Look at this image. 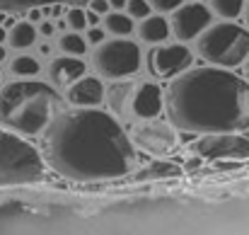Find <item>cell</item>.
I'll use <instances>...</instances> for the list:
<instances>
[{"mask_svg": "<svg viewBox=\"0 0 249 235\" xmlns=\"http://www.w3.org/2000/svg\"><path fill=\"white\" fill-rule=\"evenodd\" d=\"M46 165L66 179H119L141 165L126 126L99 107H66L41 134Z\"/></svg>", "mask_w": 249, "mask_h": 235, "instance_id": "1", "label": "cell"}, {"mask_svg": "<svg viewBox=\"0 0 249 235\" xmlns=\"http://www.w3.org/2000/svg\"><path fill=\"white\" fill-rule=\"evenodd\" d=\"M167 119L184 134L249 131V80L230 68H186L165 87Z\"/></svg>", "mask_w": 249, "mask_h": 235, "instance_id": "2", "label": "cell"}, {"mask_svg": "<svg viewBox=\"0 0 249 235\" xmlns=\"http://www.w3.org/2000/svg\"><path fill=\"white\" fill-rule=\"evenodd\" d=\"M66 107L68 102L63 92L49 80L10 78L0 85V126L24 138L41 136L53 117Z\"/></svg>", "mask_w": 249, "mask_h": 235, "instance_id": "3", "label": "cell"}, {"mask_svg": "<svg viewBox=\"0 0 249 235\" xmlns=\"http://www.w3.org/2000/svg\"><path fill=\"white\" fill-rule=\"evenodd\" d=\"M104 102L124 126H133L136 121L155 119L165 112V87L155 78L111 80Z\"/></svg>", "mask_w": 249, "mask_h": 235, "instance_id": "4", "label": "cell"}, {"mask_svg": "<svg viewBox=\"0 0 249 235\" xmlns=\"http://www.w3.org/2000/svg\"><path fill=\"white\" fill-rule=\"evenodd\" d=\"M194 54L208 66L242 68L249 59V27L237 20H215L194 39Z\"/></svg>", "mask_w": 249, "mask_h": 235, "instance_id": "5", "label": "cell"}, {"mask_svg": "<svg viewBox=\"0 0 249 235\" xmlns=\"http://www.w3.org/2000/svg\"><path fill=\"white\" fill-rule=\"evenodd\" d=\"M46 160L24 136L0 126V187L34 184L44 179Z\"/></svg>", "mask_w": 249, "mask_h": 235, "instance_id": "6", "label": "cell"}, {"mask_svg": "<svg viewBox=\"0 0 249 235\" xmlns=\"http://www.w3.org/2000/svg\"><path fill=\"white\" fill-rule=\"evenodd\" d=\"M89 71L102 80L133 78L143 71V49L131 37H107L102 44L89 49Z\"/></svg>", "mask_w": 249, "mask_h": 235, "instance_id": "7", "label": "cell"}, {"mask_svg": "<svg viewBox=\"0 0 249 235\" xmlns=\"http://www.w3.org/2000/svg\"><path fill=\"white\" fill-rule=\"evenodd\" d=\"M194 49L184 41H162L143 49V71L148 78L172 80L194 66Z\"/></svg>", "mask_w": 249, "mask_h": 235, "instance_id": "8", "label": "cell"}, {"mask_svg": "<svg viewBox=\"0 0 249 235\" xmlns=\"http://www.w3.org/2000/svg\"><path fill=\"white\" fill-rule=\"evenodd\" d=\"M128 134L138 151L153 157H167L179 148V129L169 119L162 121L160 117H155V119L136 121Z\"/></svg>", "mask_w": 249, "mask_h": 235, "instance_id": "9", "label": "cell"}, {"mask_svg": "<svg viewBox=\"0 0 249 235\" xmlns=\"http://www.w3.org/2000/svg\"><path fill=\"white\" fill-rule=\"evenodd\" d=\"M169 29H172V39L191 44L208 24L215 22L213 10L208 7V2L203 0H184L177 10H172L169 15Z\"/></svg>", "mask_w": 249, "mask_h": 235, "instance_id": "10", "label": "cell"}, {"mask_svg": "<svg viewBox=\"0 0 249 235\" xmlns=\"http://www.w3.org/2000/svg\"><path fill=\"white\" fill-rule=\"evenodd\" d=\"M191 153L203 160H240L249 157V141L240 134H203L194 141Z\"/></svg>", "mask_w": 249, "mask_h": 235, "instance_id": "11", "label": "cell"}, {"mask_svg": "<svg viewBox=\"0 0 249 235\" xmlns=\"http://www.w3.org/2000/svg\"><path fill=\"white\" fill-rule=\"evenodd\" d=\"M87 71H89V63L85 61V56H71V54L58 51L44 63V80H49L56 90L66 92Z\"/></svg>", "mask_w": 249, "mask_h": 235, "instance_id": "12", "label": "cell"}, {"mask_svg": "<svg viewBox=\"0 0 249 235\" xmlns=\"http://www.w3.org/2000/svg\"><path fill=\"white\" fill-rule=\"evenodd\" d=\"M63 97L71 107H102L107 97V85L97 73H85L63 92Z\"/></svg>", "mask_w": 249, "mask_h": 235, "instance_id": "13", "label": "cell"}, {"mask_svg": "<svg viewBox=\"0 0 249 235\" xmlns=\"http://www.w3.org/2000/svg\"><path fill=\"white\" fill-rule=\"evenodd\" d=\"M133 37L141 41V46H153V44H162L172 39V29H169V17L162 12H153L145 20L136 22V32Z\"/></svg>", "mask_w": 249, "mask_h": 235, "instance_id": "14", "label": "cell"}, {"mask_svg": "<svg viewBox=\"0 0 249 235\" xmlns=\"http://www.w3.org/2000/svg\"><path fill=\"white\" fill-rule=\"evenodd\" d=\"M7 76L10 78H39L44 73V63L39 54L29 51H17L15 56L7 59Z\"/></svg>", "mask_w": 249, "mask_h": 235, "instance_id": "15", "label": "cell"}, {"mask_svg": "<svg viewBox=\"0 0 249 235\" xmlns=\"http://www.w3.org/2000/svg\"><path fill=\"white\" fill-rule=\"evenodd\" d=\"M36 41H39V29L27 17L17 20L7 32V46L15 49V51H27V49L36 46Z\"/></svg>", "mask_w": 249, "mask_h": 235, "instance_id": "16", "label": "cell"}, {"mask_svg": "<svg viewBox=\"0 0 249 235\" xmlns=\"http://www.w3.org/2000/svg\"><path fill=\"white\" fill-rule=\"evenodd\" d=\"M102 27L107 29L109 37H133L136 32V20L126 10H109L102 17Z\"/></svg>", "mask_w": 249, "mask_h": 235, "instance_id": "17", "label": "cell"}, {"mask_svg": "<svg viewBox=\"0 0 249 235\" xmlns=\"http://www.w3.org/2000/svg\"><path fill=\"white\" fill-rule=\"evenodd\" d=\"M181 175V167L177 162H169V160H155L150 165H145L143 170L136 167V179L138 182H153V179H172V177H179Z\"/></svg>", "mask_w": 249, "mask_h": 235, "instance_id": "18", "label": "cell"}, {"mask_svg": "<svg viewBox=\"0 0 249 235\" xmlns=\"http://www.w3.org/2000/svg\"><path fill=\"white\" fill-rule=\"evenodd\" d=\"M56 49H58L61 54H71V56H85V54L89 51V44H87V39H85L83 32L63 29V32H58Z\"/></svg>", "mask_w": 249, "mask_h": 235, "instance_id": "19", "label": "cell"}, {"mask_svg": "<svg viewBox=\"0 0 249 235\" xmlns=\"http://www.w3.org/2000/svg\"><path fill=\"white\" fill-rule=\"evenodd\" d=\"M245 2L247 0H208V7L213 10L215 20H240Z\"/></svg>", "mask_w": 249, "mask_h": 235, "instance_id": "20", "label": "cell"}, {"mask_svg": "<svg viewBox=\"0 0 249 235\" xmlns=\"http://www.w3.org/2000/svg\"><path fill=\"white\" fill-rule=\"evenodd\" d=\"M51 2H66V5H73V2H87V0H0V10L10 12V15H27L29 7L34 5H51Z\"/></svg>", "mask_w": 249, "mask_h": 235, "instance_id": "21", "label": "cell"}, {"mask_svg": "<svg viewBox=\"0 0 249 235\" xmlns=\"http://www.w3.org/2000/svg\"><path fill=\"white\" fill-rule=\"evenodd\" d=\"M63 20H66L68 29H73V32H85V29H87V7H85L83 2L68 5L66 12H63Z\"/></svg>", "mask_w": 249, "mask_h": 235, "instance_id": "22", "label": "cell"}, {"mask_svg": "<svg viewBox=\"0 0 249 235\" xmlns=\"http://www.w3.org/2000/svg\"><path fill=\"white\" fill-rule=\"evenodd\" d=\"M126 12H128L136 22H141V20H145L148 15H153L155 10H153V5H150L148 0H128V2H126Z\"/></svg>", "mask_w": 249, "mask_h": 235, "instance_id": "23", "label": "cell"}, {"mask_svg": "<svg viewBox=\"0 0 249 235\" xmlns=\"http://www.w3.org/2000/svg\"><path fill=\"white\" fill-rule=\"evenodd\" d=\"M83 34H85V39H87V44H89V49H92V46H97V44H102V41H104V39L109 37V34H107V29H104L102 24L87 27Z\"/></svg>", "mask_w": 249, "mask_h": 235, "instance_id": "24", "label": "cell"}, {"mask_svg": "<svg viewBox=\"0 0 249 235\" xmlns=\"http://www.w3.org/2000/svg\"><path fill=\"white\" fill-rule=\"evenodd\" d=\"M36 29H39V37H41V39H53V37L58 34V24H56L53 17H44V20L36 24Z\"/></svg>", "mask_w": 249, "mask_h": 235, "instance_id": "25", "label": "cell"}, {"mask_svg": "<svg viewBox=\"0 0 249 235\" xmlns=\"http://www.w3.org/2000/svg\"><path fill=\"white\" fill-rule=\"evenodd\" d=\"M150 5H153V10L155 12H162V15H169L172 10H177L184 0H148Z\"/></svg>", "mask_w": 249, "mask_h": 235, "instance_id": "26", "label": "cell"}, {"mask_svg": "<svg viewBox=\"0 0 249 235\" xmlns=\"http://www.w3.org/2000/svg\"><path fill=\"white\" fill-rule=\"evenodd\" d=\"M36 54H39L41 59H51V56H53V46H51V41L39 37V41H36Z\"/></svg>", "mask_w": 249, "mask_h": 235, "instance_id": "27", "label": "cell"}, {"mask_svg": "<svg viewBox=\"0 0 249 235\" xmlns=\"http://www.w3.org/2000/svg\"><path fill=\"white\" fill-rule=\"evenodd\" d=\"M85 5H87L89 10H94V12H99L102 17H104V15H107V12L111 10V5H109V0H87Z\"/></svg>", "mask_w": 249, "mask_h": 235, "instance_id": "28", "label": "cell"}, {"mask_svg": "<svg viewBox=\"0 0 249 235\" xmlns=\"http://www.w3.org/2000/svg\"><path fill=\"white\" fill-rule=\"evenodd\" d=\"M24 17H27L29 22H34V24H39V22L44 20V10H41V5H34V7H29Z\"/></svg>", "mask_w": 249, "mask_h": 235, "instance_id": "29", "label": "cell"}, {"mask_svg": "<svg viewBox=\"0 0 249 235\" xmlns=\"http://www.w3.org/2000/svg\"><path fill=\"white\" fill-rule=\"evenodd\" d=\"M85 7H87V5H85ZM94 24H102V15L87 7V27H94Z\"/></svg>", "mask_w": 249, "mask_h": 235, "instance_id": "30", "label": "cell"}, {"mask_svg": "<svg viewBox=\"0 0 249 235\" xmlns=\"http://www.w3.org/2000/svg\"><path fill=\"white\" fill-rule=\"evenodd\" d=\"M7 51H10V46H7V44H0V66H2V63H7V59H10V54H7Z\"/></svg>", "mask_w": 249, "mask_h": 235, "instance_id": "31", "label": "cell"}, {"mask_svg": "<svg viewBox=\"0 0 249 235\" xmlns=\"http://www.w3.org/2000/svg\"><path fill=\"white\" fill-rule=\"evenodd\" d=\"M126 2H128V0H109L111 10H126Z\"/></svg>", "mask_w": 249, "mask_h": 235, "instance_id": "32", "label": "cell"}, {"mask_svg": "<svg viewBox=\"0 0 249 235\" xmlns=\"http://www.w3.org/2000/svg\"><path fill=\"white\" fill-rule=\"evenodd\" d=\"M7 32H10V29H7L5 24H0V44H7Z\"/></svg>", "mask_w": 249, "mask_h": 235, "instance_id": "33", "label": "cell"}, {"mask_svg": "<svg viewBox=\"0 0 249 235\" xmlns=\"http://www.w3.org/2000/svg\"><path fill=\"white\" fill-rule=\"evenodd\" d=\"M242 20H245V24L249 27V0L245 2V12H242Z\"/></svg>", "mask_w": 249, "mask_h": 235, "instance_id": "34", "label": "cell"}, {"mask_svg": "<svg viewBox=\"0 0 249 235\" xmlns=\"http://www.w3.org/2000/svg\"><path fill=\"white\" fill-rule=\"evenodd\" d=\"M7 15H10V12H5V10H0V24H5V22H7Z\"/></svg>", "mask_w": 249, "mask_h": 235, "instance_id": "35", "label": "cell"}, {"mask_svg": "<svg viewBox=\"0 0 249 235\" xmlns=\"http://www.w3.org/2000/svg\"><path fill=\"white\" fill-rule=\"evenodd\" d=\"M242 71H245V78L249 80V59H247V63H245V66H242Z\"/></svg>", "mask_w": 249, "mask_h": 235, "instance_id": "36", "label": "cell"}, {"mask_svg": "<svg viewBox=\"0 0 249 235\" xmlns=\"http://www.w3.org/2000/svg\"><path fill=\"white\" fill-rule=\"evenodd\" d=\"M0 85H2V73H0Z\"/></svg>", "mask_w": 249, "mask_h": 235, "instance_id": "37", "label": "cell"}]
</instances>
